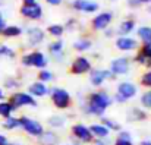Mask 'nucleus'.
Instances as JSON below:
<instances>
[{"label": "nucleus", "instance_id": "nucleus-1", "mask_svg": "<svg viewBox=\"0 0 151 145\" xmlns=\"http://www.w3.org/2000/svg\"><path fill=\"white\" fill-rule=\"evenodd\" d=\"M110 103H111L110 98L106 95V94H101V93L93 94L91 98H90V111L91 113H96V114H101L104 111V108Z\"/></svg>", "mask_w": 151, "mask_h": 145}, {"label": "nucleus", "instance_id": "nucleus-2", "mask_svg": "<svg viewBox=\"0 0 151 145\" xmlns=\"http://www.w3.org/2000/svg\"><path fill=\"white\" fill-rule=\"evenodd\" d=\"M51 100H53V103H54L59 108H65L66 106H69L70 97H69V93H68V91L60 90V88H54L53 93H51Z\"/></svg>", "mask_w": 151, "mask_h": 145}, {"label": "nucleus", "instance_id": "nucleus-3", "mask_svg": "<svg viewBox=\"0 0 151 145\" xmlns=\"http://www.w3.org/2000/svg\"><path fill=\"white\" fill-rule=\"evenodd\" d=\"M19 125H22L24 129H25L28 134H31V135H41V134L44 132V131H43V126H41L38 122L31 120V119H28V117H21V119H19Z\"/></svg>", "mask_w": 151, "mask_h": 145}, {"label": "nucleus", "instance_id": "nucleus-4", "mask_svg": "<svg viewBox=\"0 0 151 145\" xmlns=\"http://www.w3.org/2000/svg\"><path fill=\"white\" fill-rule=\"evenodd\" d=\"M22 62L27 66H29V65L37 66V67H44L46 66V57L43 56V53H38V51H35L32 54H28V56H24Z\"/></svg>", "mask_w": 151, "mask_h": 145}, {"label": "nucleus", "instance_id": "nucleus-5", "mask_svg": "<svg viewBox=\"0 0 151 145\" xmlns=\"http://www.w3.org/2000/svg\"><path fill=\"white\" fill-rule=\"evenodd\" d=\"M10 104L15 107H21V106H25V104H29V106H35V100L31 95L25 94V93H19V94H15L10 100Z\"/></svg>", "mask_w": 151, "mask_h": 145}, {"label": "nucleus", "instance_id": "nucleus-6", "mask_svg": "<svg viewBox=\"0 0 151 145\" xmlns=\"http://www.w3.org/2000/svg\"><path fill=\"white\" fill-rule=\"evenodd\" d=\"M21 13L24 15V16H27V18H31V19H38L40 16H41V13H43V10H41V7L37 4V3H34V4H28V6H22V9H21Z\"/></svg>", "mask_w": 151, "mask_h": 145}, {"label": "nucleus", "instance_id": "nucleus-7", "mask_svg": "<svg viewBox=\"0 0 151 145\" xmlns=\"http://www.w3.org/2000/svg\"><path fill=\"white\" fill-rule=\"evenodd\" d=\"M87 70H90V62L85 57H78L72 65V72L78 75V73H84Z\"/></svg>", "mask_w": 151, "mask_h": 145}, {"label": "nucleus", "instance_id": "nucleus-8", "mask_svg": "<svg viewBox=\"0 0 151 145\" xmlns=\"http://www.w3.org/2000/svg\"><path fill=\"white\" fill-rule=\"evenodd\" d=\"M117 93H119V95L122 97V98H131V97L135 95V93H137V88L132 85V84H129V82H123V84H120L119 85V88H117Z\"/></svg>", "mask_w": 151, "mask_h": 145}, {"label": "nucleus", "instance_id": "nucleus-9", "mask_svg": "<svg viewBox=\"0 0 151 145\" xmlns=\"http://www.w3.org/2000/svg\"><path fill=\"white\" fill-rule=\"evenodd\" d=\"M73 7L78 10H84V12H94L97 10V3L94 1H88V0H75L73 1Z\"/></svg>", "mask_w": 151, "mask_h": 145}, {"label": "nucleus", "instance_id": "nucleus-10", "mask_svg": "<svg viewBox=\"0 0 151 145\" xmlns=\"http://www.w3.org/2000/svg\"><path fill=\"white\" fill-rule=\"evenodd\" d=\"M111 72L113 73H117V75H122V73H126L128 67H129V63L126 59H117L114 62H111Z\"/></svg>", "mask_w": 151, "mask_h": 145}, {"label": "nucleus", "instance_id": "nucleus-11", "mask_svg": "<svg viewBox=\"0 0 151 145\" xmlns=\"http://www.w3.org/2000/svg\"><path fill=\"white\" fill-rule=\"evenodd\" d=\"M110 21H111V13H109V12H106V13H101L99 15L96 19H94V27L97 28V29H103V28H106L109 24H110Z\"/></svg>", "mask_w": 151, "mask_h": 145}, {"label": "nucleus", "instance_id": "nucleus-12", "mask_svg": "<svg viewBox=\"0 0 151 145\" xmlns=\"http://www.w3.org/2000/svg\"><path fill=\"white\" fill-rule=\"evenodd\" d=\"M73 134H75V136H78L82 141H91V132H90V129H87L82 125H75L73 126Z\"/></svg>", "mask_w": 151, "mask_h": 145}, {"label": "nucleus", "instance_id": "nucleus-13", "mask_svg": "<svg viewBox=\"0 0 151 145\" xmlns=\"http://www.w3.org/2000/svg\"><path fill=\"white\" fill-rule=\"evenodd\" d=\"M28 34H29V43H31L32 46L41 43L43 38H44V32H43L41 29H38V28H32V29H29Z\"/></svg>", "mask_w": 151, "mask_h": 145}, {"label": "nucleus", "instance_id": "nucleus-14", "mask_svg": "<svg viewBox=\"0 0 151 145\" xmlns=\"http://www.w3.org/2000/svg\"><path fill=\"white\" fill-rule=\"evenodd\" d=\"M117 47L120 50H132V48L137 47V41L132 40V38H126V37H122L116 41Z\"/></svg>", "mask_w": 151, "mask_h": 145}, {"label": "nucleus", "instance_id": "nucleus-15", "mask_svg": "<svg viewBox=\"0 0 151 145\" xmlns=\"http://www.w3.org/2000/svg\"><path fill=\"white\" fill-rule=\"evenodd\" d=\"M107 76H110V73L107 72V70H97V72H94L93 73V76H91V81H93V84L94 85H101V82L107 78Z\"/></svg>", "mask_w": 151, "mask_h": 145}, {"label": "nucleus", "instance_id": "nucleus-16", "mask_svg": "<svg viewBox=\"0 0 151 145\" xmlns=\"http://www.w3.org/2000/svg\"><path fill=\"white\" fill-rule=\"evenodd\" d=\"M29 93L34 94V95H44L47 93V87L41 82H37V84H32L29 87Z\"/></svg>", "mask_w": 151, "mask_h": 145}, {"label": "nucleus", "instance_id": "nucleus-17", "mask_svg": "<svg viewBox=\"0 0 151 145\" xmlns=\"http://www.w3.org/2000/svg\"><path fill=\"white\" fill-rule=\"evenodd\" d=\"M90 132H93L94 135L101 136V138H104V136L109 135V129H107L106 126H101V125H93L91 129H90Z\"/></svg>", "mask_w": 151, "mask_h": 145}, {"label": "nucleus", "instance_id": "nucleus-18", "mask_svg": "<svg viewBox=\"0 0 151 145\" xmlns=\"http://www.w3.org/2000/svg\"><path fill=\"white\" fill-rule=\"evenodd\" d=\"M13 110L15 108H13V106L10 103H0V116H3V117L7 119Z\"/></svg>", "mask_w": 151, "mask_h": 145}, {"label": "nucleus", "instance_id": "nucleus-19", "mask_svg": "<svg viewBox=\"0 0 151 145\" xmlns=\"http://www.w3.org/2000/svg\"><path fill=\"white\" fill-rule=\"evenodd\" d=\"M1 32L6 37H15V35H19L21 34V28L19 27H15V25H10V27H4Z\"/></svg>", "mask_w": 151, "mask_h": 145}, {"label": "nucleus", "instance_id": "nucleus-20", "mask_svg": "<svg viewBox=\"0 0 151 145\" xmlns=\"http://www.w3.org/2000/svg\"><path fill=\"white\" fill-rule=\"evenodd\" d=\"M138 34H139V37H141L145 43H151V28H148V27L139 28Z\"/></svg>", "mask_w": 151, "mask_h": 145}, {"label": "nucleus", "instance_id": "nucleus-21", "mask_svg": "<svg viewBox=\"0 0 151 145\" xmlns=\"http://www.w3.org/2000/svg\"><path fill=\"white\" fill-rule=\"evenodd\" d=\"M116 145H132L129 135L128 134H120L119 138L116 139Z\"/></svg>", "mask_w": 151, "mask_h": 145}, {"label": "nucleus", "instance_id": "nucleus-22", "mask_svg": "<svg viewBox=\"0 0 151 145\" xmlns=\"http://www.w3.org/2000/svg\"><path fill=\"white\" fill-rule=\"evenodd\" d=\"M132 28H134V22L132 21H126V22H123L120 25L119 31H120V34H128L129 31H132Z\"/></svg>", "mask_w": 151, "mask_h": 145}, {"label": "nucleus", "instance_id": "nucleus-23", "mask_svg": "<svg viewBox=\"0 0 151 145\" xmlns=\"http://www.w3.org/2000/svg\"><path fill=\"white\" fill-rule=\"evenodd\" d=\"M3 126L6 129H13L16 126H19V119H13V117H7V120L3 123Z\"/></svg>", "mask_w": 151, "mask_h": 145}, {"label": "nucleus", "instance_id": "nucleus-24", "mask_svg": "<svg viewBox=\"0 0 151 145\" xmlns=\"http://www.w3.org/2000/svg\"><path fill=\"white\" fill-rule=\"evenodd\" d=\"M49 31H50V34L56 35V37H59V35H62V32H63V28H62L60 25H51L50 28H49Z\"/></svg>", "mask_w": 151, "mask_h": 145}, {"label": "nucleus", "instance_id": "nucleus-25", "mask_svg": "<svg viewBox=\"0 0 151 145\" xmlns=\"http://www.w3.org/2000/svg\"><path fill=\"white\" fill-rule=\"evenodd\" d=\"M90 46H91V43L88 40H82V41L75 43V48H78V50H87Z\"/></svg>", "mask_w": 151, "mask_h": 145}, {"label": "nucleus", "instance_id": "nucleus-26", "mask_svg": "<svg viewBox=\"0 0 151 145\" xmlns=\"http://www.w3.org/2000/svg\"><path fill=\"white\" fill-rule=\"evenodd\" d=\"M142 104H144L145 107H151V91L150 93H145V94L142 95Z\"/></svg>", "mask_w": 151, "mask_h": 145}, {"label": "nucleus", "instance_id": "nucleus-27", "mask_svg": "<svg viewBox=\"0 0 151 145\" xmlns=\"http://www.w3.org/2000/svg\"><path fill=\"white\" fill-rule=\"evenodd\" d=\"M142 56H144V57H148V59H151V43H147V44L144 46Z\"/></svg>", "mask_w": 151, "mask_h": 145}, {"label": "nucleus", "instance_id": "nucleus-28", "mask_svg": "<svg viewBox=\"0 0 151 145\" xmlns=\"http://www.w3.org/2000/svg\"><path fill=\"white\" fill-rule=\"evenodd\" d=\"M142 84L145 87H151V72H147L144 76H142Z\"/></svg>", "mask_w": 151, "mask_h": 145}, {"label": "nucleus", "instance_id": "nucleus-29", "mask_svg": "<svg viewBox=\"0 0 151 145\" xmlns=\"http://www.w3.org/2000/svg\"><path fill=\"white\" fill-rule=\"evenodd\" d=\"M62 41H56V43H53V44H50V50L54 53V51H60L62 50Z\"/></svg>", "mask_w": 151, "mask_h": 145}, {"label": "nucleus", "instance_id": "nucleus-30", "mask_svg": "<svg viewBox=\"0 0 151 145\" xmlns=\"http://www.w3.org/2000/svg\"><path fill=\"white\" fill-rule=\"evenodd\" d=\"M40 79L44 82V81H49V79H51V73L50 72H47V70H43L41 73H40Z\"/></svg>", "mask_w": 151, "mask_h": 145}, {"label": "nucleus", "instance_id": "nucleus-31", "mask_svg": "<svg viewBox=\"0 0 151 145\" xmlns=\"http://www.w3.org/2000/svg\"><path fill=\"white\" fill-rule=\"evenodd\" d=\"M0 54H6V56H13V51L7 47H1L0 48Z\"/></svg>", "mask_w": 151, "mask_h": 145}, {"label": "nucleus", "instance_id": "nucleus-32", "mask_svg": "<svg viewBox=\"0 0 151 145\" xmlns=\"http://www.w3.org/2000/svg\"><path fill=\"white\" fill-rule=\"evenodd\" d=\"M104 123H106V125H107L109 128H113V129H119V125H117V123H114V122H110V120H107V119H106V120H104Z\"/></svg>", "mask_w": 151, "mask_h": 145}, {"label": "nucleus", "instance_id": "nucleus-33", "mask_svg": "<svg viewBox=\"0 0 151 145\" xmlns=\"http://www.w3.org/2000/svg\"><path fill=\"white\" fill-rule=\"evenodd\" d=\"M0 145H7V141L3 135H0Z\"/></svg>", "mask_w": 151, "mask_h": 145}, {"label": "nucleus", "instance_id": "nucleus-34", "mask_svg": "<svg viewBox=\"0 0 151 145\" xmlns=\"http://www.w3.org/2000/svg\"><path fill=\"white\" fill-rule=\"evenodd\" d=\"M24 3H25V6H28V4H34L35 0H24Z\"/></svg>", "mask_w": 151, "mask_h": 145}, {"label": "nucleus", "instance_id": "nucleus-35", "mask_svg": "<svg viewBox=\"0 0 151 145\" xmlns=\"http://www.w3.org/2000/svg\"><path fill=\"white\" fill-rule=\"evenodd\" d=\"M47 1H49L50 4H59V3H60V0H47Z\"/></svg>", "mask_w": 151, "mask_h": 145}, {"label": "nucleus", "instance_id": "nucleus-36", "mask_svg": "<svg viewBox=\"0 0 151 145\" xmlns=\"http://www.w3.org/2000/svg\"><path fill=\"white\" fill-rule=\"evenodd\" d=\"M3 28H4V22H3V19H0V32L3 31Z\"/></svg>", "mask_w": 151, "mask_h": 145}, {"label": "nucleus", "instance_id": "nucleus-37", "mask_svg": "<svg viewBox=\"0 0 151 145\" xmlns=\"http://www.w3.org/2000/svg\"><path fill=\"white\" fill-rule=\"evenodd\" d=\"M142 145H151V142H147V141H144V142H142Z\"/></svg>", "mask_w": 151, "mask_h": 145}, {"label": "nucleus", "instance_id": "nucleus-38", "mask_svg": "<svg viewBox=\"0 0 151 145\" xmlns=\"http://www.w3.org/2000/svg\"><path fill=\"white\" fill-rule=\"evenodd\" d=\"M3 98V93H1V90H0V100Z\"/></svg>", "mask_w": 151, "mask_h": 145}, {"label": "nucleus", "instance_id": "nucleus-39", "mask_svg": "<svg viewBox=\"0 0 151 145\" xmlns=\"http://www.w3.org/2000/svg\"><path fill=\"white\" fill-rule=\"evenodd\" d=\"M0 19H3V18H1V13H0Z\"/></svg>", "mask_w": 151, "mask_h": 145}, {"label": "nucleus", "instance_id": "nucleus-40", "mask_svg": "<svg viewBox=\"0 0 151 145\" xmlns=\"http://www.w3.org/2000/svg\"><path fill=\"white\" fill-rule=\"evenodd\" d=\"M139 1H147V0H139Z\"/></svg>", "mask_w": 151, "mask_h": 145}, {"label": "nucleus", "instance_id": "nucleus-41", "mask_svg": "<svg viewBox=\"0 0 151 145\" xmlns=\"http://www.w3.org/2000/svg\"><path fill=\"white\" fill-rule=\"evenodd\" d=\"M7 145H9V144H7Z\"/></svg>", "mask_w": 151, "mask_h": 145}]
</instances>
